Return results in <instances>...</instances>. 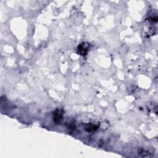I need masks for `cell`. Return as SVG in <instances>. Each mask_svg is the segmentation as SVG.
Listing matches in <instances>:
<instances>
[{
    "label": "cell",
    "mask_w": 158,
    "mask_h": 158,
    "mask_svg": "<svg viewBox=\"0 0 158 158\" xmlns=\"http://www.w3.org/2000/svg\"><path fill=\"white\" fill-rule=\"evenodd\" d=\"M63 118V111L60 109H57L54 112L53 116V120L57 124H59L61 122V121L62 120Z\"/></svg>",
    "instance_id": "obj_2"
},
{
    "label": "cell",
    "mask_w": 158,
    "mask_h": 158,
    "mask_svg": "<svg viewBox=\"0 0 158 158\" xmlns=\"http://www.w3.org/2000/svg\"><path fill=\"white\" fill-rule=\"evenodd\" d=\"M97 129H98V126L93 125V124H89L86 127V130L88 131H92L96 130Z\"/></svg>",
    "instance_id": "obj_3"
},
{
    "label": "cell",
    "mask_w": 158,
    "mask_h": 158,
    "mask_svg": "<svg viewBox=\"0 0 158 158\" xmlns=\"http://www.w3.org/2000/svg\"><path fill=\"white\" fill-rule=\"evenodd\" d=\"M89 44L86 43H82L78 45L77 48L78 53L80 54L81 56H86L89 51Z\"/></svg>",
    "instance_id": "obj_1"
}]
</instances>
